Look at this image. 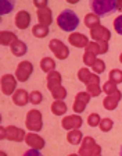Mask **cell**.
Returning <instances> with one entry per match:
<instances>
[{
    "label": "cell",
    "mask_w": 122,
    "mask_h": 156,
    "mask_svg": "<svg viewBox=\"0 0 122 156\" xmlns=\"http://www.w3.org/2000/svg\"><path fill=\"white\" fill-rule=\"evenodd\" d=\"M57 25L64 32H74L79 25V17L76 16L75 11L69 9L63 10L57 17Z\"/></svg>",
    "instance_id": "cell-1"
},
{
    "label": "cell",
    "mask_w": 122,
    "mask_h": 156,
    "mask_svg": "<svg viewBox=\"0 0 122 156\" xmlns=\"http://www.w3.org/2000/svg\"><path fill=\"white\" fill-rule=\"evenodd\" d=\"M90 9L96 16L104 17L117 11V2L115 0H93L90 2Z\"/></svg>",
    "instance_id": "cell-2"
},
{
    "label": "cell",
    "mask_w": 122,
    "mask_h": 156,
    "mask_svg": "<svg viewBox=\"0 0 122 156\" xmlns=\"http://www.w3.org/2000/svg\"><path fill=\"white\" fill-rule=\"evenodd\" d=\"M25 127L29 130V133H39L43 128V117L42 112L38 109H32L26 113Z\"/></svg>",
    "instance_id": "cell-3"
},
{
    "label": "cell",
    "mask_w": 122,
    "mask_h": 156,
    "mask_svg": "<svg viewBox=\"0 0 122 156\" xmlns=\"http://www.w3.org/2000/svg\"><path fill=\"white\" fill-rule=\"evenodd\" d=\"M0 131H2V135H0L2 140H8V141H13V142H22V141H25L26 133L22 128H18L15 126H8V127L2 126Z\"/></svg>",
    "instance_id": "cell-4"
},
{
    "label": "cell",
    "mask_w": 122,
    "mask_h": 156,
    "mask_svg": "<svg viewBox=\"0 0 122 156\" xmlns=\"http://www.w3.org/2000/svg\"><path fill=\"white\" fill-rule=\"evenodd\" d=\"M78 153L79 156H93L96 153H101V146L97 145L93 136H85Z\"/></svg>",
    "instance_id": "cell-5"
},
{
    "label": "cell",
    "mask_w": 122,
    "mask_h": 156,
    "mask_svg": "<svg viewBox=\"0 0 122 156\" xmlns=\"http://www.w3.org/2000/svg\"><path fill=\"white\" fill-rule=\"evenodd\" d=\"M49 49L52 50V53L60 60H65L69 56V49L63 41L60 39H52L49 42Z\"/></svg>",
    "instance_id": "cell-6"
},
{
    "label": "cell",
    "mask_w": 122,
    "mask_h": 156,
    "mask_svg": "<svg viewBox=\"0 0 122 156\" xmlns=\"http://www.w3.org/2000/svg\"><path fill=\"white\" fill-rule=\"evenodd\" d=\"M33 73V64L28 60H24L17 66L15 70V77L19 82H26L29 80V77L32 75Z\"/></svg>",
    "instance_id": "cell-7"
},
{
    "label": "cell",
    "mask_w": 122,
    "mask_h": 156,
    "mask_svg": "<svg viewBox=\"0 0 122 156\" xmlns=\"http://www.w3.org/2000/svg\"><path fill=\"white\" fill-rule=\"evenodd\" d=\"M17 82H18L17 77H14L11 74H4L2 77V80H0L2 92L4 95H8V96L10 95H14V92L17 91Z\"/></svg>",
    "instance_id": "cell-8"
},
{
    "label": "cell",
    "mask_w": 122,
    "mask_h": 156,
    "mask_svg": "<svg viewBox=\"0 0 122 156\" xmlns=\"http://www.w3.org/2000/svg\"><path fill=\"white\" fill-rule=\"evenodd\" d=\"M90 99H92V96H90V95L87 94L86 91H83V92H78L76 96H75L74 105H72V110L75 112V114L83 113L85 109H86V106L89 105Z\"/></svg>",
    "instance_id": "cell-9"
},
{
    "label": "cell",
    "mask_w": 122,
    "mask_h": 156,
    "mask_svg": "<svg viewBox=\"0 0 122 156\" xmlns=\"http://www.w3.org/2000/svg\"><path fill=\"white\" fill-rule=\"evenodd\" d=\"M82 124H83V119L79 114H69V116H65L61 120V127L68 131L79 130L80 127H82Z\"/></svg>",
    "instance_id": "cell-10"
},
{
    "label": "cell",
    "mask_w": 122,
    "mask_h": 156,
    "mask_svg": "<svg viewBox=\"0 0 122 156\" xmlns=\"http://www.w3.org/2000/svg\"><path fill=\"white\" fill-rule=\"evenodd\" d=\"M90 38L94 42H108L111 39V31L104 25H99L97 28L90 29Z\"/></svg>",
    "instance_id": "cell-11"
},
{
    "label": "cell",
    "mask_w": 122,
    "mask_h": 156,
    "mask_svg": "<svg viewBox=\"0 0 122 156\" xmlns=\"http://www.w3.org/2000/svg\"><path fill=\"white\" fill-rule=\"evenodd\" d=\"M25 142H26V145H28L29 148H32V149H38V151L43 149V148L46 146V141L43 140L39 134H36V133L26 134Z\"/></svg>",
    "instance_id": "cell-12"
},
{
    "label": "cell",
    "mask_w": 122,
    "mask_h": 156,
    "mask_svg": "<svg viewBox=\"0 0 122 156\" xmlns=\"http://www.w3.org/2000/svg\"><path fill=\"white\" fill-rule=\"evenodd\" d=\"M68 42H69L72 46H75V48L85 49L87 45H89V39H87V36L83 35V34L74 32L68 36Z\"/></svg>",
    "instance_id": "cell-13"
},
{
    "label": "cell",
    "mask_w": 122,
    "mask_h": 156,
    "mask_svg": "<svg viewBox=\"0 0 122 156\" xmlns=\"http://www.w3.org/2000/svg\"><path fill=\"white\" fill-rule=\"evenodd\" d=\"M85 52H90L93 55H106L108 52V42H89L85 48Z\"/></svg>",
    "instance_id": "cell-14"
},
{
    "label": "cell",
    "mask_w": 122,
    "mask_h": 156,
    "mask_svg": "<svg viewBox=\"0 0 122 156\" xmlns=\"http://www.w3.org/2000/svg\"><path fill=\"white\" fill-rule=\"evenodd\" d=\"M31 25V14L26 10H21L15 16V27L18 29H26Z\"/></svg>",
    "instance_id": "cell-15"
},
{
    "label": "cell",
    "mask_w": 122,
    "mask_h": 156,
    "mask_svg": "<svg viewBox=\"0 0 122 156\" xmlns=\"http://www.w3.org/2000/svg\"><path fill=\"white\" fill-rule=\"evenodd\" d=\"M13 102H14V105H17V106H19V107L26 106V105L29 103V94L25 89H22V88H21V89H17L13 95Z\"/></svg>",
    "instance_id": "cell-16"
},
{
    "label": "cell",
    "mask_w": 122,
    "mask_h": 156,
    "mask_svg": "<svg viewBox=\"0 0 122 156\" xmlns=\"http://www.w3.org/2000/svg\"><path fill=\"white\" fill-rule=\"evenodd\" d=\"M36 16H38V21H39V24H42V25L49 27L50 24L53 23V13H52V10L49 9V7H46V9H40V10H38Z\"/></svg>",
    "instance_id": "cell-17"
},
{
    "label": "cell",
    "mask_w": 122,
    "mask_h": 156,
    "mask_svg": "<svg viewBox=\"0 0 122 156\" xmlns=\"http://www.w3.org/2000/svg\"><path fill=\"white\" fill-rule=\"evenodd\" d=\"M17 41H18V38L13 31H2V34H0V43L3 46H10L11 48Z\"/></svg>",
    "instance_id": "cell-18"
},
{
    "label": "cell",
    "mask_w": 122,
    "mask_h": 156,
    "mask_svg": "<svg viewBox=\"0 0 122 156\" xmlns=\"http://www.w3.org/2000/svg\"><path fill=\"white\" fill-rule=\"evenodd\" d=\"M61 82H63V77H61V74L58 71L54 70V71L47 74V88L50 91L57 87H61Z\"/></svg>",
    "instance_id": "cell-19"
},
{
    "label": "cell",
    "mask_w": 122,
    "mask_h": 156,
    "mask_svg": "<svg viewBox=\"0 0 122 156\" xmlns=\"http://www.w3.org/2000/svg\"><path fill=\"white\" fill-rule=\"evenodd\" d=\"M103 92L107 95V96H118L122 99V94L118 89L117 84H114V82H111V81H107L106 84L103 85Z\"/></svg>",
    "instance_id": "cell-20"
},
{
    "label": "cell",
    "mask_w": 122,
    "mask_h": 156,
    "mask_svg": "<svg viewBox=\"0 0 122 156\" xmlns=\"http://www.w3.org/2000/svg\"><path fill=\"white\" fill-rule=\"evenodd\" d=\"M83 134L80 130H72L67 134V141L71 144V145H80L82 141H83Z\"/></svg>",
    "instance_id": "cell-21"
},
{
    "label": "cell",
    "mask_w": 122,
    "mask_h": 156,
    "mask_svg": "<svg viewBox=\"0 0 122 156\" xmlns=\"http://www.w3.org/2000/svg\"><path fill=\"white\" fill-rule=\"evenodd\" d=\"M11 52L15 57H21V56H25L28 52V46L25 45V42H22L21 39H18L13 46H11Z\"/></svg>",
    "instance_id": "cell-22"
},
{
    "label": "cell",
    "mask_w": 122,
    "mask_h": 156,
    "mask_svg": "<svg viewBox=\"0 0 122 156\" xmlns=\"http://www.w3.org/2000/svg\"><path fill=\"white\" fill-rule=\"evenodd\" d=\"M68 107L64 101H54L52 103V113L56 116H64L67 113Z\"/></svg>",
    "instance_id": "cell-23"
},
{
    "label": "cell",
    "mask_w": 122,
    "mask_h": 156,
    "mask_svg": "<svg viewBox=\"0 0 122 156\" xmlns=\"http://www.w3.org/2000/svg\"><path fill=\"white\" fill-rule=\"evenodd\" d=\"M85 25H86V28H89V29L97 28L99 25H101V24H100V17L96 16L94 13L86 14V17H85Z\"/></svg>",
    "instance_id": "cell-24"
},
{
    "label": "cell",
    "mask_w": 122,
    "mask_h": 156,
    "mask_svg": "<svg viewBox=\"0 0 122 156\" xmlns=\"http://www.w3.org/2000/svg\"><path fill=\"white\" fill-rule=\"evenodd\" d=\"M121 101V98L118 96H106L103 101V106L106 110H115L117 107H118V103Z\"/></svg>",
    "instance_id": "cell-25"
},
{
    "label": "cell",
    "mask_w": 122,
    "mask_h": 156,
    "mask_svg": "<svg viewBox=\"0 0 122 156\" xmlns=\"http://www.w3.org/2000/svg\"><path fill=\"white\" fill-rule=\"evenodd\" d=\"M40 68H42L43 73H52L56 70V62L52 57H43L40 60Z\"/></svg>",
    "instance_id": "cell-26"
},
{
    "label": "cell",
    "mask_w": 122,
    "mask_h": 156,
    "mask_svg": "<svg viewBox=\"0 0 122 156\" xmlns=\"http://www.w3.org/2000/svg\"><path fill=\"white\" fill-rule=\"evenodd\" d=\"M32 35L35 38H46L49 35V27L42 25V24H36L32 27Z\"/></svg>",
    "instance_id": "cell-27"
},
{
    "label": "cell",
    "mask_w": 122,
    "mask_h": 156,
    "mask_svg": "<svg viewBox=\"0 0 122 156\" xmlns=\"http://www.w3.org/2000/svg\"><path fill=\"white\" fill-rule=\"evenodd\" d=\"M52 96L54 98L56 101H64L65 98H67V89H65L63 85L61 87H57V88H54V89H52Z\"/></svg>",
    "instance_id": "cell-28"
},
{
    "label": "cell",
    "mask_w": 122,
    "mask_h": 156,
    "mask_svg": "<svg viewBox=\"0 0 122 156\" xmlns=\"http://www.w3.org/2000/svg\"><path fill=\"white\" fill-rule=\"evenodd\" d=\"M86 92L92 98H97L103 92V88L100 87V84H89V85H86Z\"/></svg>",
    "instance_id": "cell-29"
},
{
    "label": "cell",
    "mask_w": 122,
    "mask_h": 156,
    "mask_svg": "<svg viewBox=\"0 0 122 156\" xmlns=\"http://www.w3.org/2000/svg\"><path fill=\"white\" fill-rule=\"evenodd\" d=\"M92 74H93V73H90L89 68H87V67H83V68H80L79 71H78V78H79L80 82H83L85 85H87V82H89L90 77H92Z\"/></svg>",
    "instance_id": "cell-30"
},
{
    "label": "cell",
    "mask_w": 122,
    "mask_h": 156,
    "mask_svg": "<svg viewBox=\"0 0 122 156\" xmlns=\"http://www.w3.org/2000/svg\"><path fill=\"white\" fill-rule=\"evenodd\" d=\"M108 81L114 82V84H122V70H118V68H115V70H111L110 71V75H108Z\"/></svg>",
    "instance_id": "cell-31"
},
{
    "label": "cell",
    "mask_w": 122,
    "mask_h": 156,
    "mask_svg": "<svg viewBox=\"0 0 122 156\" xmlns=\"http://www.w3.org/2000/svg\"><path fill=\"white\" fill-rule=\"evenodd\" d=\"M82 60H83V64L89 68V67H93V66H94V63L97 62V57H96V55H93V53L85 52L83 58H82Z\"/></svg>",
    "instance_id": "cell-32"
},
{
    "label": "cell",
    "mask_w": 122,
    "mask_h": 156,
    "mask_svg": "<svg viewBox=\"0 0 122 156\" xmlns=\"http://www.w3.org/2000/svg\"><path fill=\"white\" fill-rule=\"evenodd\" d=\"M43 101V95L40 91H32L29 94V103L32 105H40Z\"/></svg>",
    "instance_id": "cell-33"
},
{
    "label": "cell",
    "mask_w": 122,
    "mask_h": 156,
    "mask_svg": "<svg viewBox=\"0 0 122 156\" xmlns=\"http://www.w3.org/2000/svg\"><path fill=\"white\" fill-rule=\"evenodd\" d=\"M100 130L103 131V133H108V131L113 130L114 127V121L110 119V117H106V119H103L101 120V123H100Z\"/></svg>",
    "instance_id": "cell-34"
},
{
    "label": "cell",
    "mask_w": 122,
    "mask_h": 156,
    "mask_svg": "<svg viewBox=\"0 0 122 156\" xmlns=\"http://www.w3.org/2000/svg\"><path fill=\"white\" fill-rule=\"evenodd\" d=\"M92 70H93V73H94V74H97V75L103 74V73L106 71V63H104V60L97 58V62L94 63V66L92 67Z\"/></svg>",
    "instance_id": "cell-35"
},
{
    "label": "cell",
    "mask_w": 122,
    "mask_h": 156,
    "mask_svg": "<svg viewBox=\"0 0 122 156\" xmlns=\"http://www.w3.org/2000/svg\"><path fill=\"white\" fill-rule=\"evenodd\" d=\"M101 120H103V119L99 116V113H92L87 117V124H89L90 127H99Z\"/></svg>",
    "instance_id": "cell-36"
},
{
    "label": "cell",
    "mask_w": 122,
    "mask_h": 156,
    "mask_svg": "<svg viewBox=\"0 0 122 156\" xmlns=\"http://www.w3.org/2000/svg\"><path fill=\"white\" fill-rule=\"evenodd\" d=\"M0 6H2V10H0L2 16H4L7 13H11V10L14 9V3H10V2H2Z\"/></svg>",
    "instance_id": "cell-37"
},
{
    "label": "cell",
    "mask_w": 122,
    "mask_h": 156,
    "mask_svg": "<svg viewBox=\"0 0 122 156\" xmlns=\"http://www.w3.org/2000/svg\"><path fill=\"white\" fill-rule=\"evenodd\" d=\"M114 29L117 31V34L122 35V14L114 20Z\"/></svg>",
    "instance_id": "cell-38"
},
{
    "label": "cell",
    "mask_w": 122,
    "mask_h": 156,
    "mask_svg": "<svg viewBox=\"0 0 122 156\" xmlns=\"http://www.w3.org/2000/svg\"><path fill=\"white\" fill-rule=\"evenodd\" d=\"M47 0H35L33 2V6L36 7L38 10H40V9H46V7H49L47 6Z\"/></svg>",
    "instance_id": "cell-39"
},
{
    "label": "cell",
    "mask_w": 122,
    "mask_h": 156,
    "mask_svg": "<svg viewBox=\"0 0 122 156\" xmlns=\"http://www.w3.org/2000/svg\"><path fill=\"white\" fill-rule=\"evenodd\" d=\"M22 156H43L42 153H40V151H38V149H28L26 152H24V155Z\"/></svg>",
    "instance_id": "cell-40"
},
{
    "label": "cell",
    "mask_w": 122,
    "mask_h": 156,
    "mask_svg": "<svg viewBox=\"0 0 122 156\" xmlns=\"http://www.w3.org/2000/svg\"><path fill=\"white\" fill-rule=\"evenodd\" d=\"M117 11H121L122 13V0L117 2Z\"/></svg>",
    "instance_id": "cell-41"
},
{
    "label": "cell",
    "mask_w": 122,
    "mask_h": 156,
    "mask_svg": "<svg viewBox=\"0 0 122 156\" xmlns=\"http://www.w3.org/2000/svg\"><path fill=\"white\" fill-rule=\"evenodd\" d=\"M68 156H79V153H71V155H68Z\"/></svg>",
    "instance_id": "cell-42"
},
{
    "label": "cell",
    "mask_w": 122,
    "mask_h": 156,
    "mask_svg": "<svg viewBox=\"0 0 122 156\" xmlns=\"http://www.w3.org/2000/svg\"><path fill=\"white\" fill-rule=\"evenodd\" d=\"M0 155H2V156H7V155H6V152H4V151H2V153H0Z\"/></svg>",
    "instance_id": "cell-43"
},
{
    "label": "cell",
    "mask_w": 122,
    "mask_h": 156,
    "mask_svg": "<svg viewBox=\"0 0 122 156\" xmlns=\"http://www.w3.org/2000/svg\"><path fill=\"white\" fill-rule=\"evenodd\" d=\"M119 62H121V64H122V53L119 55Z\"/></svg>",
    "instance_id": "cell-44"
},
{
    "label": "cell",
    "mask_w": 122,
    "mask_h": 156,
    "mask_svg": "<svg viewBox=\"0 0 122 156\" xmlns=\"http://www.w3.org/2000/svg\"><path fill=\"white\" fill-rule=\"evenodd\" d=\"M119 156H122V145H121V151H119Z\"/></svg>",
    "instance_id": "cell-45"
},
{
    "label": "cell",
    "mask_w": 122,
    "mask_h": 156,
    "mask_svg": "<svg viewBox=\"0 0 122 156\" xmlns=\"http://www.w3.org/2000/svg\"><path fill=\"white\" fill-rule=\"evenodd\" d=\"M93 156H101V153H96V155H93Z\"/></svg>",
    "instance_id": "cell-46"
}]
</instances>
